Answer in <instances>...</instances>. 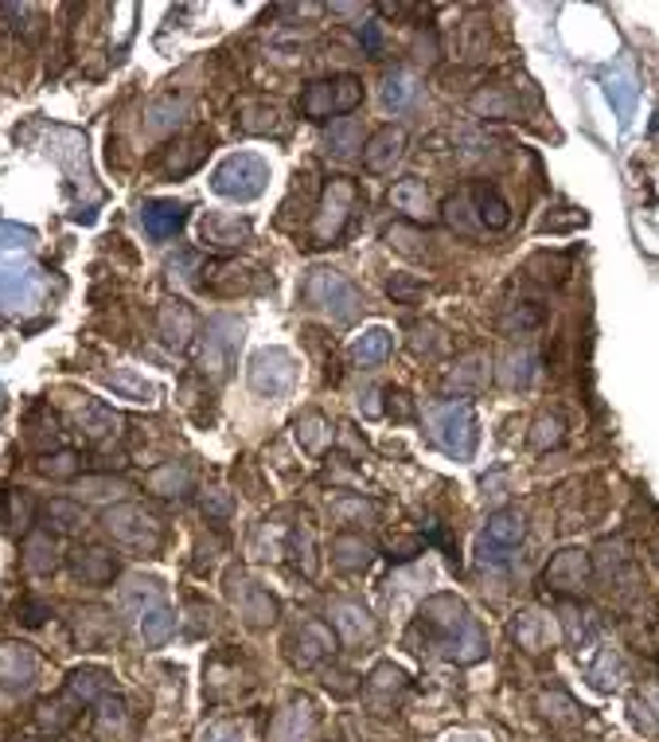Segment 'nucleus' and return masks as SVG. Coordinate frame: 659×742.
Here are the masks:
<instances>
[{
  "instance_id": "1",
  "label": "nucleus",
  "mask_w": 659,
  "mask_h": 742,
  "mask_svg": "<svg viewBox=\"0 0 659 742\" xmlns=\"http://www.w3.org/2000/svg\"><path fill=\"white\" fill-rule=\"evenodd\" d=\"M410 644L417 653H437L449 661H476L484 649L468 605L453 594H437L422 605L417 622L410 625Z\"/></svg>"
},
{
  "instance_id": "2",
  "label": "nucleus",
  "mask_w": 659,
  "mask_h": 742,
  "mask_svg": "<svg viewBox=\"0 0 659 742\" xmlns=\"http://www.w3.org/2000/svg\"><path fill=\"white\" fill-rule=\"evenodd\" d=\"M363 204V188L351 180V176H332L328 184L316 195V207H312L309 219V234H305V246L312 251H324V246H336L339 234L348 231L351 215Z\"/></svg>"
},
{
  "instance_id": "3",
  "label": "nucleus",
  "mask_w": 659,
  "mask_h": 742,
  "mask_svg": "<svg viewBox=\"0 0 659 742\" xmlns=\"http://www.w3.org/2000/svg\"><path fill=\"white\" fill-rule=\"evenodd\" d=\"M102 527H106L109 539L121 551H129V555H156L165 547V524H160V516H156L153 508L133 504V500H121V504L106 508Z\"/></svg>"
},
{
  "instance_id": "4",
  "label": "nucleus",
  "mask_w": 659,
  "mask_h": 742,
  "mask_svg": "<svg viewBox=\"0 0 659 742\" xmlns=\"http://www.w3.org/2000/svg\"><path fill=\"white\" fill-rule=\"evenodd\" d=\"M363 106V78L359 75H332V78H316L301 90L297 98V114L305 121H336V117H348Z\"/></svg>"
},
{
  "instance_id": "5",
  "label": "nucleus",
  "mask_w": 659,
  "mask_h": 742,
  "mask_svg": "<svg viewBox=\"0 0 659 742\" xmlns=\"http://www.w3.org/2000/svg\"><path fill=\"white\" fill-rule=\"evenodd\" d=\"M301 309L324 312L328 321L348 324L363 312V293L351 278L336 270H312L301 285Z\"/></svg>"
},
{
  "instance_id": "6",
  "label": "nucleus",
  "mask_w": 659,
  "mask_h": 742,
  "mask_svg": "<svg viewBox=\"0 0 659 742\" xmlns=\"http://www.w3.org/2000/svg\"><path fill=\"white\" fill-rule=\"evenodd\" d=\"M243 344V321L238 317H211L199 332V351H195V368L204 380H227V371L234 363V351Z\"/></svg>"
},
{
  "instance_id": "7",
  "label": "nucleus",
  "mask_w": 659,
  "mask_h": 742,
  "mask_svg": "<svg viewBox=\"0 0 659 742\" xmlns=\"http://www.w3.org/2000/svg\"><path fill=\"white\" fill-rule=\"evenodd\" d=\"M270 184V165L258 153H231L211 172V188L227 200H258Z\"/></svg>"
},
{
  "instance_id": "8",
  "label": "nucleus",
  "mask_w": 659,
  "mask_h": 742,
  "mask_svg": "<svg viewBox=\"0 0 659 742\" xmlns=\"http://www.w3.org/2000/svg\"><path fill=\"white\" fill-rule=\"evenodd\" d=\"M336 649H339L336 629H332L328 622H321V617H309V622H301L289 637H285V653H289V661L297 664V668H316V664L328 661Z\"/></svg>"
},
{
  "instance_id": "9",
  "label": "nucleus",
  "mask_w": 659,
  "mask_h": 742,
  "mask_svg": "<svg viewBox=\"0 0 659 742\" xmlns=\"http://www.w3.org/2000/svg\"><path fill=\"white\" fill-rule=\"evenodd\" d=\"M199 290H207L211 297H238V293H258L266 285V278L254 266L234 263V258H215V263L199 266Z\"/></svg>"
},
{
  "instance_id": "10",
  "label": "nucleus",
  "mask_w": 659,
  "mask_h": 742,
  "mask_svg": "<svg viewBox=\"0 0 659 742\" xmlns=\"http://www.w3.org/2000/svg\"><path fill=\"white\" fill-rule=\"evenodd\" d=\"M429 426H434V442L445 446L449 453H473L476 422L465 402H441V407H434L429 410Z\"/></svg>"
},
{
  "instance_id": "11",
  "label": "nucleus",
  "mask_w": 659,
  "mask_h": 742,
  "mask_svg": "<svg viewBox=\"0 0 659 742\" xmlns=\"http://www.w3.org/2000/svg\"><path fill=\"white\" fill-rule=\"evenodd\" d=\"M246 380L258 395H285L297 383V360L285 348H262L246 368Z\"/></svg>"
},
{
  "instance_id": "12",
  "label": "nucleus",
  "mask_w": 659,
  "mask_h": 742,
  "mask_svg": "<svg viewBox=\"0 0 659 742\" xmlns=\"http://www.w3.org/2000/svg\"><path fill=\"white\" fill-rule=\"evenodd\" d=\"M227 594H231V602L238 605L243 622L254 625V629H266V625L277 622V598H273L266 586L254 583V578H246L243 571H231V575H227Z\"/></svg>"
},
{
  "instance_id": "13",
  "label": "nucleus",
  "mask_w": 659,
  "mask_h": 742,
  "mask_svg": "<svg viewBox=\"0 0 659 742\" xmlns=\"http://www.w3.org/2000/svg\"><path fill=\"white\" fill-rule=\"evenodd\" d=\"M527 539V516L519 512V508H500V512H492L484 524V536H480V555H484V563L492 559V563H504L507 551H515V547Z\"/></svg>"
},
{
  "instance_id": "14",
  "label": "nucleus",
  "mask_w": 659,
  "mask_h": 742,
  "mask_svg": "<svg viewBox=\"0 0 659 742\" xmlns=\"http://www.w3.org/2000/svg\"><path fill=\"white\" fill-rule=\"evenodd\" d=\"M406 688H410V676L402 668H395V664H375L367 673V680L359 683V695H363L371 715H390Z\"/></svg>"
},
{
  "instance_id": "15",
  "label": "nucleus",
  "mask_w": 659,
  "mask_h": 742,
  "mask_svg": "<svg viewBox=\"0 0 659 742\" xmlns=\"http://www.w3.org/2000/svg\"><path fill=\"white\" fill-rule=\"evenodd\" d=\"M70 634H75L78 649L102 653L117 641V614L106 605H78L75 617H70Z\"/></svg>"
},
{
  "instance_id": "16",
  "label": "nucleus",
  "mask_w": 659,
  "mask_h": 742,
  "mask_svg": "<svg viewBox=\"0 0 659 742\" xmlns=\"http://www.w3.org/2000/svg\"><path fill=\"white\" fill-rule=\"evenodd\" d=\"M156 332H160L165 348L188 351L195 336H199V317H195V309L188 302L168 297V302L160 305V312H156Z\"/></svg>"
},
{
  "instance_id": "17",
  "label": "nucleus",
  "mask_w": 659,
  "mask_h": 742,
  "mask_svg": "<svg viewBox=\"0 0 659 742\" xmlns=\"http://www.w3.org/2000/svg\"><path fill=\"white\" fill-rule=\"evenodd\" d=\"M590 578H593V563L585 551H578V547L558 551L543 571V583L551 586L554 594H578V590L590 586Z\"/></svg>"
},
{
  "instance_id": "18",
  "label": "nucleus",
  "mask_w": 659,
  "mask_h": 742,
  "mask_svg": "<svg viewBox=\"0 0 659 742\" xmlns=\"http://www.w3.org/2000/svg\"><path fill=\"white\" fill-rule=\"evenodd\" d=\"M406 145H410V137H406V129L402 126H378L375 133L363 141V168L367 172H395V165L406 156Z\"/></svg>"
},
{
  "instance_id": "19",
  "label": "nucleus",
  "mask_w": 659,
  "mask_h": 742,
  "mask_svg": "<svg viewBox=\"0 0 659 742\" xmlns=\"http://www.w3.org/2000/svg\"><path fill=\"white\" fill-rule=\"evenodd\" d=\"M67 566H70V578L82 583V586H90V590H102V586H109L117 578L114 551H106V547H98V543L75 547V551L67 555Z\"/></svg>"
},
{
  "instance_id": "20",
  "label": "nucleus",
  "mask_w": 659,
  "mask_h": 742,
  "mask_svg": "<svg viewBox=\"0 0 659 742\" xmlns=\"http://www.w3.org/2000/svg\"><path fill=\"white\" fill-rule=\"evenodd\" d=\"M254 223L246 215H234V212H207L199 219V239L207 246H219V251H238V246L250 243Z\"/></svg>"
},
{
  "instance_id": "21",
  "label": "nucleus",
  "mask_w": 659,
  "mask_h": 742,
  "mask_svg": "<svg viewBox=\"0 0 659 742\" xmlns=\"http://www.w3.org/2000/svg\"><path fill=\"white\" fill-rule=\"evenodd\" d=\"M390 207L395 212H402V219L406 223H429L437 212L434 204V192H429V184L422 180V176H402L395 188H390Z\"/></svg>"
},
{
  "instance_id": "22",
  "label": "nucleus",
  "mask_w": 659,
  "mask_h": 742,
  "mask_svg": "<svg viewBox=\"0 0 659 742\" xmlns=\"http://www.w3.org/2000/svg\"><path fill=\"white\" fill-rule=\"evenodd\" d=\"M328 559L344 575H359V571H367L375 563V543L363 532H336L328 543Z\"/></svg>"
},
{
  "instance_id": "23",
  "label": "nucleus",
  "mask_w": 659,
  "mask_h": 742,
  "mask_svg": "<svg viewBox=\"0 0 659 742\" xmlns=\"http://www.w3.org/2000/svg\"><path fill=\"white\" fill-rule=\"evenodd\" d=\"M184 223H188V204H180V200H148L141 207V227H145V234L156 239V243L176 239V234L184 231Z\"/></svg>"
},
{
  "instance_id": "24",
  "label": "nucleus",
  "mask_w": 659,
  "mask_h": 742,
  "mask_svg": "<svg viewBox=\"0 0 659 742\" xmlns=\"http://www.w3.org/2000/svg\"><path fill=\"white\" fill-rule=\"evenodd\" d=\"M597 571H602L617 590H632V586L641 583L636 559H632L624 539H605V543H597Z\"/></svg>"
},
{
  "instance_id": "25",
  "label": "nucleus",
  "mask_w": 659,
  "mask_h": 742,
  "mask_svg": "<svg viewBox=\"0 0 659 742\" xmlns=\"http://www.w3.org/2000/svg\"><path fill=\"white\" fill-rule=\"evenodd\" d=\"M468 195H473L476 219H480L484 231H504V227H512V204H507V195L495 184L476 180V184H468Z\"/></svg>"
},
{
  "instance_id": "26",
  "label": "nucleus",
  "mask_w": 659,
  "mask_h": 742,
  "mask_svg": "<svg viewBox=\"0 0 659 742\" xmlns=\"http://www.w3.org/2000/svg\"><path fill=\"white\" fill-rule=\"evenodd\" d=\"M36 680V656L28 644H0V692H28Z\"/></svg>"
},
{
  "instance_id": "27",
  "label": "nucleus",
  "mask_w": 659,
  "mask_h": 742,
  "mask_svg": "<svg viewBox=\"0 0 659 742\" xmlns=\"http://www.w3.org/2000/svg\"><path fill=\"white\" fill-rule=\"evenodd\" d=\"M488 380H492V360H488V351H468L461 360L453 363V371L445 375V391L453 395H476V391H484Z\"/></svg>"
},
{
  "instance_id": "28",
  "label": "nucleus",
  "mask_w": 659,
  "mask_h": 742,
  "mask_svg": "<svg viewBox=\"0 0 659 742\" xmlns=\"http://www.w3.org/2000/svg\"><path fill=\"white\" fill-rule=\"evenodd\" d=\"M328 617H332L328 625L336 629L339 641L359 644V641H371V637H375V622H371V614L359 602H348V598H344V602H332Z\"/></svg>"
},
{
  "instance_id": "29",
  "label": "nucleus",
  "mask_w": 659,
  "mask_h": 742,
  "mask_svg": "<svg viewBox=\"0 0 659 742\" xmlns=\"http://www.w3.org/2000/svg\"><path fill=\"white\" fill-rule=\"evenodd\" d=\"M20 559H24V566H28L31 575H51L59 566V543L55 536H51L48 527H31L28 536L20 539Z\"/></svg>"
},
{
  "instance_id": "30",
  "label": "nucleus",
  "mask_w": 659,
  "mask_h": 742,
  "mask_svg": "<svg viewBox=\"0 0 659 742\" xmlns=\"http://www.w3.org/2000/svg\"><path fill=\"white\" fill-rule=\"evenodd\" d=\"M98 712H94V742H121L129 731V703L121 700V695L109 692L106 700H98L94 703Z\"/></svg>"
},
{
  "instance_id": "31",
  "label": "nucleus",
  "mask_w": 659,
  "mask_h": 742,
  "mask_svg": "<svg viewBox=\"0 0 659 742\" xmlns=\"http://www.w3.org/2000/svg\"><path fill=\"white\" fill-rule=\"evenodd\" d=\"M39 516H43V527H48L51 536H78L87 527V508H82V500L70 497L48 500V504L39 508Z\"/></svg>"
},
{
  "instance_id": "32",
  "label": "nucleus",
  "mask_w": 659,
  "mask_h": 742,
  "mask_svg": "<svg viewBox=\"0 0 659 742\" xmlns=\"http://www.w3.org/2000/svg\"><path fill=\"white\" fill-rule=\"evenodd\" d=\"M63 692H67L78 707H94L98 700H106V695L114 692V676H109L106 668H75V673L67 676V688H63Z\"/></svg>"
},
{
  "instance_id": "33",
  "label": "nucleus",
  "mask_w": 659,
  "mask_h": 742,
  "mask_svg": "<svg viewBox=\"0 0 659 742\" xmlns=\"http://www.w3.org/2000/svg\"><path fill=\"white\" fill-rule=\"evenodd\" d=\"M145 485L153 488L156 497H165V500H188L195 492L192 469L180 465V461H165V465H156L153 473L145 477Z\"/></svg>"
},
{
  "instance_id": "34",
  "label": "nucleus",
  "mask_w": 659,
  "mask_h": 742,
  "mask_svg": "<svg viewBox=\"0 0 659 742\" xmlns=\"http://www.w3.org/2000/svg\"><path fill=\"white\" fill-rule=\"evenodd\" d=\"M36 516H39V504L31 500L28 488H4V492H0V524L9 527L12 536H16V532L28 536Z\"/></svg>"
},
{
  "instance_id": "35",
  "label": "nucleus",
  "mask_w": 659,
  "mask_h": 742,
  "mask_svg": "<svg viewBox=\"0 0 659 742\" xmlns=\"http://www.w3.org/2000/svg\"><path fill=\"white\" fill-rule=\"evenodd\" d=\"M207 149H211V133H188V137H180L172 149H165V176H184V172H192L199 161L207 156Z\"/></svg>"
},
{
  "instance_id": "36",
  "label": "nucleus",
  "mask_w": 659,
  "mask_h": 742,
  "mask_svg": "<svg viewBox=\"0 0 659 742\" xmlns=\"http://www.w3.org/2000/svg\"><path fill=\"white\" fill-rule=\"evenodd\" d=\"M238 129L250 137H266V133H285V114L277 102H266V98H258V102H243V110H238Z\"/></svg>"
},
{
  "instance_id": "37",
  "label": "nucleus",
  "mask_w": 659,
  "mask_h": 742,
  "mask_svg": "<svg viewBox=\"0 0 659 742\" xmlns=\"http://www.w3.org/2000/svg\"><path fill=\"white\" fill-rule=\"evenodd\" d=\"M121 419L114 414V407H106L102 399H82V407H78V430L87 434L90 442H109L121 434Z\"/></svg>"
},
{
  "instance_id": "38",
  "label": "nucleus",
  "mask_w": 659,
  "mask_h": 742,
  "mask_svg": "<svg viewBox=\"0 0 659 742\" xmlns=\"http://www.w3.org/2000/svg\"><path fill=\"white\" fill-rule=\"evenodd\" d=\"M78 712H82V707H78L67 692H59V695H51V700H43L36 707V727L55 739V734H63V731H70V727H75Z\"/></svg>"
},
{
  "instance_id": "39",
  "label": "nucleus",
  "mask_w": 659,
  "mask_h": 742,
  "mask_svg": "<svg viewBox=\"0 0 659 742\" xmlns=\"http://www.w3.org/2000/svg\"><path fill=\"white\" fill-rule=\"evenodd\" d=\"M328 512L339 524V532H359L363 524H375L378 520V504L367 497H359V492H344V497H336Z\"/></svg>"
},
{
  "instance_id": "40",
  "label": "nucleus",
  "mask_w": 659,
  "mask_h": 742,
  "mask_svg": "<svg viewBox=\"0 0 659 742\" xmlns=\"http://www.w3.org/2000/svg\"><path fill=\"white\" fill-rule=\"evenodd\" d=\"M543 321H546V305H543V302H531V297L507 302L504 309H500V329L512 332V336H524V332H534Z\"/></svg>"
},
{
  "instance_id": "41",
  "label": "nucleus",
  "mask_w": 659,
  "mask_h": 742,
  "mask_svg": "<svg viewBox=\"0 0 659 742\" xmlns=\"http://www.w3.org/2000/svg\"><path fill=\"white\" fill-rule=\"evenodd\" d=\"M324 145H328V153L339 156V161L363 153V121H359V117H336L332 129L324 133Z\"/></svg>"
},
{
  "instance_id": "42",
  "label": "nucleus",
  "mask_w": 659,
  "mask_h": 742,
  "mask_svg": "<svg viewBox=\"0 0 659 742\" xmlns=\"http://www.w3.org/2000/svg\"><path fill=\"white\" fill-rule=\"evenodd\" d=\"M468 106H473L480 117H495V121L519 117V98H515L507 87H480L473 98H468Z\"/></svg>"
},
{
  "instance_id": "43",
  "label": "nucleus",
  "mask_w": 659,
  "mask_h": 742,
  "mask_svg": "<svg viewBox=\"0 0 659 742\" xmlns=\"http://www.w3.org/2000/svg\"><path fill=\"white\" fill-rule=\"evenodd\" d=\"M390 351H395V336H390L387 329H367L351 341V360H356L359 368H375V363L387 360Z\"/></svg>"
},
{
  "instance_id": "44",
  "label": "nucleus",
  "mask_w": 659,
  "mask_h": 742,
  "mask_svg": "<svg viewBox=\"0 0 659 742\" xmlns=\"http://www.w3.org/2000/svg\"><path fill=\"white\" fill-rule=\"evenodd\" d=\"M417 94H422V87H417V78L410 67H395L387 71V78H383V102H387V110H410L417 102Z\"/></svg>"
},
{
  "instance_id": "45",
  "label": "nucleus",
  "mask_w": 659,
  "mask_h": 742,
  "mask_svg": "<svg viewBox=\"0 0 659 742\" xmlns=\"http://www.w3.org/2000/svg\"><path fill=\"white\" fill-rule=\"evenodd\" d=\"M293 430H297V442H301L305 453H324L332 446V422L321 410H305L301 419L293 422Z\"/></svg>"
},
{
  "instance_id": "46",
  "label": "nucleus",
  "mask_w": 659,
  "mask_h": 742,
  "mask_svg": "<svg viewBox=\"0 0 659 742\" xmlns=\"http://www.w3.org/2000/svg\"><path fill=\"white\" fill-rule=\"evenodd\" d=\"M441 219L461 234H484V227H480V219H476V207H473L468 188H461V192L449 195L445 204H441Z\"/></svg>"
},
{
  "instance_id": "47",
  "label": "nucleus",
  "mask_w": 659,
  "mask_h": 742,
  "mask_svg": "<svg viewBox=\"0 0 659 742\" xmlns=\"http://www.w3.org/2000/svg\"><path fill=\"white\" fill-rule=\"evenodd\" d=\"M387 243H390V251H398L402 258H426L429 254V239H426V231L417 223H390L387 227Z\"/></svg>"
},
{
  "instance_id": "48",
  "label": "nucleus",
  "mask_w": 659,
  "mask_h": 742,
  "mask_svg": "<svg viewBox=\"0 0 659 742\" xmlns=\"http://www.w3.org/2000/svg\"><path fill=\"white\" fill-rule=\"evenodd\" d=\"M524 273L539 285H563L566 273H570V263H566V254L543 251V254H534V258H527Z\"/></svg>"
},
{
  "instance_id": "49",
  "label": "nucleus",
  "mask_w": 659,
  "mask_h": 742,
  "mask_svg": "<svg viewBox=\"0 0 659 742\" xmlns=\"http://www.w3.org/2000/svg\"><path fill=\"white\" fill-rule=\"evenodd\" d=\"M285 555H293V563L301 566L305 575H316V536H312V527L305 524H293L289 539H285Z\"/></svg>"
},
{
  "instance_id": "50",
  "label": "nucleus",
  "mask_w": 659,
  "mask_h": 742,
  "mask_svg": "<svg viewBox=\"0 0 659 742\" xmlns=\"http://www.w3.org/2000/svg\"><path fill=\"white\" fill-rule=\"evenodd\" d=\"M36 469L51 481H78L82 458H78L75 449H55V453H43V458L36 461Z\"/></svg>"
},
{
  "instance_id": "51",
  "label": "nucleus",
  "mask_w": 659,
  "mask_h": 742,
  "mask_svg": "<svg viewBox=\"0 0 659 742\" xmlns=\"http://www.w3.org/2000/svg\"><path fill=\"white\" fill-rule=\"evenodd\" d=\"M75 488H78V500H117L121 492H129V481L102 473V477H78Z\"/></svg>"
},
{
  "instance_id": "52",
  "label": "nucleus",
  "mask_w": 659,
  "mask_h": 742,
  "mask_svg": "<svg viewBox=\"0 0 659 742\" xmlns=\"http://www.w3.org/2000/svg\"><path fill=\"white\" fill-rule=\"evenodd\" d=\"M410 348H414L417 356L434 360V356H441V351L449 348V336H445V329H437V324H414V329H410Z\"/></svg>"
},
{
  "instance_id": "53",
  "label": "nucleus",
  "mask_w": 659,
  "mask_h": 742,
  "mask_svg": "<svg viewBox=\"0 0 659 742\" xmlns=\"http://www.w3.org/2000/svg\"><path fill=\"white\" fill-rule=\"evenodd\" d=\"M172 629H176V617H172V610H168L165 602L153 605V610H145V614H141V634H145L148 644L168 641V634H172Z\"/></svg>"
},
{
  "instance_id": "54",
  "label": "nucleus",
  "mask_w": 659,
  "mask_h": 742,
  "mask_svg": "<svg viewBox=\"0 0 659 742\" xmlns=\"http://www.w3.org/2000/svg\"><path fill=\"white\" fill-rule=\"evenodd\" d=\"M566 438V419L558 414V410H551V414H539L531 426V446L534 449H546V446H558V442Z\"/></svg>"
},
{
  "instance_id": "55",
  "label": "nucleus",
  "mask_w": 659,
  "mask_h": 742,
  "mask_svg": "<svg viewBox=\"0 0 659 742\" xmlns=\"http://www.w3.org/2000/svg\"><path fill=\"white\" fill-rule=\"evenodd\" d=\"M106 383L114 391H121V395H129V399H137V402H153V383H145V380H137L133 371H114V375H106Z\"/></svg>"
},
{
  "instance_id": "56",
  "label": "nucleus",
  "mask_w": 659,
  "mask_h": 742,
  "mask_svg": "<svg viewBox=\"0 0 659 742\" xmlns=\"http://www.w3.org/2000/svg\"><path fill=\"white\" fill-rule=\"evenodd\" d=\"M204 512H207V520L223 524V520H231V512H234V497L227 492V488H207Z\"/></svg>"
},
{
  "instance_id": "57",
  "label": "nucleus",
  "mask_w": 659,
  "mask_h": 742,
  "mask_svg": "<svg viewBox=\"0 0 659 742\" xmlns=\"http://www.w3.org/2000/svg\"><path fill=\"white\" fill-rule=\"evenodd\" d=\"M43 617H51V605L39 602V598H20L16 605V622L24 625H43Z\"/></svg>"
},
{
  "instance_id": "58",
  "label": "nucleus",
  "mask_w": 659,
  "mask_h": 742,
  "mask_svg": "<svg viewBox=\"0 0 659 742\" xmlns=\"http://www.w3.org/2000/svg\"><path fill=\"white\" fill-rule=\"evenodd\" d=\"M387 293L395 297V302L414 305L417 297H422V282H410V278H402V273H398V278H390V282H387Z\"/></svg>"
},
{
  "instance_id": "59",
  "label": "nucleus",
  "mask_w": 659,
  "mask_h": 742,
  "mask_svg": "<svg viewBox=\"0 0 659 742\" xmlns=\"http://www.w3.org/2000/svg\"><path fill=\"white\" fill-rule=\"evenodd\" d=\"M387 414H395V419H414V402H410L406 391H387Z\"/></svg>"
},
{
  "instance_id": "60",
  "label": "nucleus",
  "mask_w": 659,
  "mask_h": 742,
  "mask_svg": "<svg viewBox=\"0 0 659 742\" xmlns=\"http://www.w3.org/2000/svg\"><path fill=\"white\" fill-rule=\"evenodd\" d=\"M351 680H356V676L344 673V668H336V673L328 668V673H324V688H328V692H336V695H351V692H356V683H351Z\"/></svg>"
},
{
  "instance_id": "61",
  "label": "nucleus",
  "mask_w": 659,
  "mask_h": 742,
  "mask_svg": "<svg viewBox=\"0 0 659 742\" xmlns=\"http://www.w3.org/2000/svg\"><path fill=\"white\" fill-rule=\"evenodd\" d=\"M417 63H426V67H434L437 63V36L434 31H422V36H417Z\"/></svg>"
},
{
  "instance_id": "62",
  "label": "nucleus",
  "mask_w": 659,
  "mask_h": 742,
  "mask_svg": "<svg viewBox=\"0 0 659 742\" xmlns=\"http://www.w3.org/2000/svg\"><path fill=\"white\" fill-rule=\"evenodd\" d=\"M359 43H363L371 55H378V51H383V36H378V24H359Z\"/></svg>"
},
{
  "instance_id": "63",
  "label": "nucleus",
  "mask_w": 659,
  "mask_h": 742,
  "mask_svg": "<svg viewBox=\"0 0 659 742\" xmlns=\"http://www.w3.org/2000/svg\"><path fill=\"white\" fill-rule=\"evenodd\" d=\"M648 551H651V559H656V566H659V532H651V539H648Z\"/></svg>"
},
{
  "instance_id": "64",
  "label": "nucleus",
  "mask_w": 659,
  "mask_h": 742,
  "mask_svg": "<svg viewBox=\"0 0 659 742\" xmlns=\"http://www.w3.org/2000/svg\"><path fill=\"white\" fill-rule=\"evenodd\" d=\"M24 742H31V739H24Z\"/></svg>"
}]
</instances>
